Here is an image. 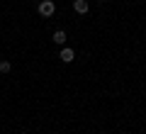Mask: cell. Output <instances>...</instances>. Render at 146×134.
Listing matches in <instances>:
<instances>
[{"label":"cell","instance_id":"cell-1","mask_svg":"<svg viewBox=\"0 0 146 134\" xmlns=\"http://www.w3.org/2000/svg\"><path fill=\"white\" fill-rule=\"evenodd\" d=\"M54 12H56L54 0H42V3H39V15L42 17H54Z\"/></svg>","mask_w":146,"mask_h":134},{"label":"cell","instance_id":"cell-2","mask_svg":"<svg viewBox=\"0 0 146 134\" xmlns=\"http://www.w3.org/2000/svg\"><path fill=\"white\" fill-rule=\"evenodd\" d=\"M58 59H61L63 63H71L73 59H76V51H73L71 47H63V49H61V54H58Z\"/></svg>","mask_w":146,"mask_h":134},{"label":"cell","instance_id":"cell-3","mask_svg":"<svg viewBox=\"0 0 146 134\" xmlns=\"http://www.w3.org/2000/svg\"><path fill=\"white\" fill-rule=\"evenodd\" d=\"M73 10L78 12V15H85V12L90 10V5H88V0H73Z\"/></svg>","mask_w":146,"mask_h":134},{"label":"cell","instance_id":"cell-4","mask_svg":"<svg viewBox=\"0 0 146 134\" xmlns=\"http://www.w3.org/2000/svg\"><path fill=\"white\" fill-rule=\"evenodd\" d=\"M54 44H66V32H63V29L54 32Z\"/></svg>","mask_w":146,"mask_h":134},{"label":"cell","instance_id":"cell-5","mask_svg":"<svg viewBox=\"0 0 146 134\" xmlns=\"http://www.w3.org/2000/svg\"><path fill=\"white\" fill-rule=\"evenodd\" d=\"M12 71V63L10 61H0V73H10Z\"/></svg>","mask_w":146,"mask_h":134},{"label":"cell","instance_id":"cell-6","mask_svg":"<svg viewBox=\"0 0 146 134\" xmlns=\"http://www.w3.org/2000/svg\"><path fill=\"white\" fill-rule=\"evenodd\" d=\"M98 3H107V0H98Z\"/></svg>","mask_w":146,"mask_h":134}]
</instances>
